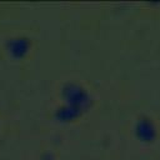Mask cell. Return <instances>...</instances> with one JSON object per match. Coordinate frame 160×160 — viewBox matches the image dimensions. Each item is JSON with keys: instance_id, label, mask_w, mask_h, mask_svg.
<instances>
[{"instance_id": "1", "label": "cell", "mask_w": 160, "mask_h": 160, "mask_svg": "<svg viewBox=\"0 0 160 160\" xmlns=\"http://www.w3.org/2000/svg\"><path fill=\"white\" fill-rule=\"evenodd\" d=\"M8 52L12 58H21L29 49V42L24 38H15L8 41L6 44Z\"/></svg>"}]
</instances>
